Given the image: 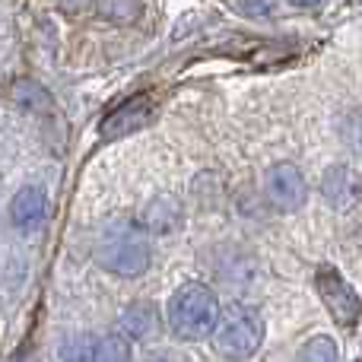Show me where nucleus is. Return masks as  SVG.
Wrapping results in <instances>:
<instances>
[{"instance_id": "19", "label": "nucleus", "mask_w": 362, "mask_h": 362, "mask_svg": "<svg viewBox=\"0 0 362 362\" xmlns=\"http://www.w3.org/2000/svg\"><path fill=\"white\" fill-rule=\"evenodd\" d=\"M150 362H175V359H169V356H163V353H159V356H153Z\"/></svg>"}, {"instance_id": "1", "label": "nucleus", "mask_w": 362, "mask_h": 362, "mask_svg": "<svg viewBox=\"0 0 362 362\" xmlns=\"http://www.w3.org/2000/svg\"><path fill=\"white\" fill-rule=\"evenodd\" d=\"M219 299L206 283H181L169 299V327L181 340H204L213 337L219 327Z\"/></svg>"}, {"instance_id": "18", "label": "nucleus", "mask_w": 362, "mask_h": 362, "mask_svg": "<svg viewBox=\"0 0 362 362\" xmlns=\"http://www.w3.org/2000/svg\"><path fill=\"white\" fill-rule=\"evenodd\" d=\"M289 4H293V6H302V10H305V6H318L321 0H289Z\"/></svg>"}, {"instance_id": "11", "label": "nucleus", "mask_w": 362, "mask_h": 362, "mask_svg": "<svg viewBox=\"0 0 362 362\" xmlns=\"http://www.w3.org/2000/svg\"><path fill=\"white\" fill-rule=\"evenodd\" d=\"M10 99L16 102L23 112H45V108H51L48 89L38 80H16L10 86Z\"/></svg>"}, {"instance_id": "12", "label": "nucleus", "mask_w": 362, "mask_h": 362, "mask_svg": "<svg viewBox=\"0 0 362 362\" xmlns=\"http://www.w3.org/2000/svg\"><path fill=\"white\" fill-rule=\"evenodd\" d=\"M178 216H181V213H178V206L172 204V200H156V204L146 206L144 219H140V229L172 232V229H178V223H181Z\"/></svg>"}, {"instance_id": "2", "label": "nucleus", "mask_w": 362, "mask_h": 362, "mask_svg": "<svg viewBox=\"0 0 362 362\" xmlns=\"http://www.w3.org/2000/svg\"><path fill=\"white\" fill-rule=\"evenodd\" d=\"M95 261H99V267H105L108 274L134 280V276H140V274L150 270L153 251H150L146 235L140 232V226L112 223L99 235V245H95Z\"/></svg>"}, {"instance_id": "17", "label": "nucleus", "mask_w": 362, "mask_h": 362, "mask_svg": "<svg viewBox=\"0 0 362 362\" xmlns=\"http://www.w3.org/2000/svg\"><path fill=\"white\" fill-rule=\"evenodd\" d=\"M93 4L95 0H57V6H61L67 16H80V13H86Z\"/></svg>"}, {"instance_id": "3", "label": "nucleus", "mask_w": 362, "mask_h": 362, "mask_svg": "<svg viewBox=\"0 0 362 362\" xmlns=\"http://www.w3.org/2000/svg\"><path fill=\"white\" fill-rule=\"evenodd\" d=\"M264 344V318L257 308L251 305H229L219 318V327L213 334V346L223 359L229 362H242V359H251Z\"/></svg>"}, {"instance_id": "15", "label": "nucleus", "mask_w": 362, "mask_h": 362, "mask_svg": "<svg viewBox=\"0 0 362 362\" xmlns=\"http://www.w3.org/2000/svg\"><path fill=\"white\" fill-rule=\"evenodd\" d=\"M337 134H340V140H344L346 150L362 156V108H356V112H350V115L340 118Z\"/></svg>"}, {"instance_id": "7", "label": "nucleus", "mask_w": 362, "mask_h": 362, "mask_svg": "<svg viewBox=\"0 0 362 362\" xmlns=\"http://www.w3.org/2000/svg\"><path fill=\"white\" fill-rule=\"evenodd\" d=\"M321 194L334 210H353L362 200V175L350 165H331L321 178Z\"/></svg>"}, {"instance_id": "4", "label": "nucleus", "mask_w": 362, "mask_h": 362, "mask_svg": "<svg viewBox=\"0 0 362 362\" xmlns=\"http://www.w3.org/2000/svg\"><path fill=\"white\" fill-rule=\"evenodd\" d=\"M315 286H318V296L321 302H325L327 315H331L334 321H337V327H356L359 315H362V299L359 293L350 286V283L340 276L337 267H318V274H315Z\"/></svg>"}, {"instance_id": "8", "label": "nucleus", "mask_w": 362, "mask_h": 362, "mask_svg": "<svg viewBox=\"0 0 362 362\" xmlns=\"http://www.w3.org/2000/svg\"><path fill=\"white\" fill-rule=\"evenodd\" d=\"M48 216V194L35 185H25L16 191L10 204V219L19 232H35Z\"/></svg>"}, {"instance_id": "14", "label": "nucleus", "mask_w": 362, "mask_h": 362, "mask_svg": "<svg viewBox=\"0 0 362 362\" xmlns=\"http://www.w3.org/2000/svg\"><path fill=\"white\" fill-rule=\"evenodd\" d=\"M99 10L112 23H134L144 10V0H99Z\"/></svg>"}, {"instance_id": "9", "label": "nucleus", "mask_w": 362, "mask_h": 362, "mask_svg": "<svg viewBox=\"0 0 362 362\" xmlns=\"http://www.w3.org/2000/svg\"><path fill=\"white\" fill-rule=\"evenodd\" d=\"M159 327V312L153 302H134L121 312V331L134 340H146L153 337Z\"/></svg>"}, {"instance_id": "21", "label": "nucleus", "mask_w": 362, "mask_h": 362, "mask_svg": "<svg viewBox=\"0 0 362 362\" xmlns=\"http://www.w3.org/2000/svg\"><path fill=\"white\" fill-rule=\"evenodd\" d=\"M359 362H362V359H359Z\"/></svg>"}, {"instance_id": "16", "label": "nucleus", "mask_w": 362, "mask_h": 362, "mask_svg": "<svg viewBox=\"0 0 362 362\" xmlns=\"http://www.w3.org/2000/svg\"><path fill=\"white\" fill-rule=\"evenodd\" d=\"M99 362H131V344L124 334L99 337Z\"/></svg>"}, {"instance_id": "10", "label": "nucleus", "mask_w": 362, "mask_h": 362, "mask_svg": "<svg viewBox=\"0 0 362 362\" xmlns=\"http://www.w3.org/2000/svg\"><path fill=\"white\" fill-rule=\"evenodd\" d=\"M57 362H99V337L93 334H70L57 346Z\"/></svg>"}, {"instance_id": "20", "label": "nucleus", "mask_w": 362, "mask_h": 362, "mask_svg": "<svg viewBox=\"0 0 362 362\" xmlns=\"http://www.w3.org/2000/svg\"><path fill=\"white\" fill-rule=\"evenodd\" d=\"M16 362H35V359H32V356H19Z\"/></svg>"}, {"instance_id": "6", "label": "nucleus", "mask_w": 362, "mask_h": 362, "mask_svg": "<svg viewBox=\"0 0 362 362\" xmlns=\"http://www.w3.org/2000/svg\"><path fill=\"white\" fill-rule=\"evenodd\" d=\"M150 121H153V99L150 95H134V99L121 102L118 108H112V112L102 118L99 137L102 140H121V137H127V134L146 127Z\"/></svg>"}, {"instance_id": "13", "label": "nucleus", "mask_w": 362, "mask_h": 362, "mask_svg": "<svg viewBox=\"0 0 362 362\" xmlns=\"http://www.w3.org/2000/svg\"><path fill=\"white\" fill-rule=\"evenodd\" d=\"M340 359V350L331 337H312L305 346L299 350V362H337Z\"/></svg>"}, {"instance_id": "5", "label": "nucleus", "mask_w": 362, "mask_h": 362, "mask_svg": "<svg viewBox=\"0 0 362 362\" xmlns=\"http://www.w3.org/2000/svg\"><path fill=\"white\" fill-rule=\"evenodd\" d=\"M264 187H267V200L276 206L280 213H293L305 204L308 197V185L302 169H296L293 163H276L267 169V178H264Z\"/></svg>"}]
</instances>
